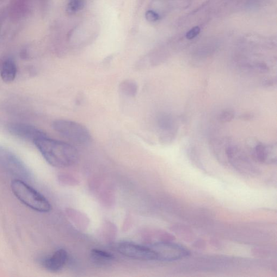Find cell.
Listing matches in <instances>:
<instances>
[{"label":"cell","instance_id":"cell-1","mask_svg":"<svg viewBox=\"0 0 277 277\" xmlns=\"http://www.w3.org/2000/svg\"><path fill=\"white\" fill-rule=\"evenodd\" d=\"M34 144L48 163L57 168H66L75 164L79 160L76 148L63 141L45 137L34 141Z\"/></svg>","mask_w":277,"mask_h":277},{"label":"cell","instance_id":"cell-2","mask_svg":"<svg viewBox=\"0 0 277 277\" xmlns=\"http://www.w3.org/2000/svg\"><path fill=\"white\" fill-rule=\"evenodd\" d=\"M11 188L16 198L32 210L41 213L51 211V204L45 197L24 181L13 180L11 183Z\"/></svg>","mask_w":277,"mask_h":277},{"label":"cell","instance_id":"cell-3","mask_svg":"<svg viewBox=\"0 0 277 277\" xmlns=\"http://www.w3.org/2000/svg\"><path fill=\"white\" fill-rule=\"evenodd\" d=\"M54 130L74 144L84 145L91 140L88 129L79 123L69 120H57L53 123Z\"/></svg>","mask_w":277,"mask_h":277},{"label":"cell","instance_id":"cell-4","mask_svg":"<svg viewBox=\"0 0 277 277\" xmlns=\"http://www.w3.org/2000/svg\"><path fill=\"white\" fill-rule=\"evenodd\" d=\"M0 166L23 181H28L31 173L27 166L13 152L0 147Z\"/></svg>","mask_w":277,"mask_h":277},{"label":"cell","instance_id":"cell-5","mask_svg":"<svg viewBox=\"0 0 277 277\" xmlns=\"http://www.w3.org/2000/svg\"><path fill=\"white\" fill-rule=\"evenodd\" d=\"M149 246L155 254L156 261H176L184 259L189 255L186 249L174 243L157 242Z\"/></svg>","mask_w":277,"mask_h":277},{"label":"cell","instance_id":"cell-6","mask_svg":"<svg viewBox=\"0 0 277 277\" xmlns=\"http://www.w3.org/2000/svg\"><path fill=\"white\" fill-rule=\"evenodd\" d=\"M115 249L121 255L132 259L156 261L155 254L149 245H141L124 242L117 244Z\"/></svg>","mask_w":277,"mask_h":277},{"label":"cell","instance_id":"cell-7","mask_svg":"<svg viewBox=\"0 0 277 277\" xmlns=\"http://www.w3.org/2000/svg\"><path fill=\"white\" fill-rule=\"evenodd\" d=\"M8 131L12 134L17 137L32 141L34 142L36 139L46 136V134L41 131L39 129L31 125L21 123H13L10 124L8 127Z\"/></svg>","mask_w":277,"mask_h":277},{"label":"cell","instance_id":"cell-8","mask_svg":"<svg viewBox=\"0 0 277 277\" xmlns=\"http://www.w3.org/2000/svg\"><path fill=\"white\" fill-rule=\"evenodd\" d=\"M69 260V255L64 249L55 251L51 256L46 257L41 261L43 268L49 272L56 273L62 270Z\"/></svg>","mask_w":277,"mask_h":277},{"label":"cell","instance_id":"cell-9","mask_svg":"<svg viewBox=\"0 0 277 277\" xmlns=\"http://www.w3.org/2000/svg\"><path fill=\"white\" fill-rule=\"evenodd\" d=\"M276 146L259 144L255 147L254 155L258 161L274 163L276 162Z\"/></svg>","mask_w":277,"mask_h":277},{"label":"cell","instance_id":"cell-10","mask_svg":"<svg viewBox=\"0 0 277 277\" xmlns=\"http://www.w3.org/2000/svg\"><path fill=\"white\" fill-rule=\"evenodd\" d=\"M17 74V67L14 61L10 59H5L0 66V75L3 81L10 83L14 81Z\"/></svg>","mask_w":277,"mask_h":277},{"label":"cell","instance_id":"cell-11","mask_svg":"<svg viewBox=\"0 0 277 277\" xmlns=\"http://www.w3.org/2000/svg\"><path fill=\"white\" fill-rule=\"evenodd\" d=\"M158 124L160 128L163 130L164 134L162 135L163 139L173 136L170 131L174 130L175 121L171 115L163 114L160 115L158 120Z\"/></svg>","mask_w":277,"mask_h":277},{"label":"cell","instance_id":"cell-12","mask_svg":"<svg viewBox=\"0 0 277 277\" xmlns=\"http://www.w3.org/2000/svg\"><path fill=\"white\" fill-rule=\"evenodd\" d=\"M91 257L95 264L101 266L111 263L115 258L109 252L97 249L91 251Z\"/></svg>","mask_w":277,"mask_h":277},{"label":"cell","instance_id":"cell-13","mask_svg":"<svg viewBox=\"0 0 277 277\" xmlns=\"http://www.w3.org/2000/svg\"><path fill=\"white\" fill-rule=\"evenodd\" d=\"M119 90L125 96L134 97L138 93V86L136 83L131 80H126L120 84Z\"/></svg>","mask_w":277,"mask_h":277},{"label":"cell","instance_id":"cell-14","mask_svg":"<svg viewBox=\"0 0 277 277\" xmlns=\"http://www.w3.org/2000/svg\"><path fill=\"white\" fill-rule=\"evenodd\" d=\"M85 6V0H70L67 4V13L73 15L79 10L83 9Z\"/></svg>","mask_w":277,"mask_h":277},{"label":"cell","instance_id":"cell-15","mask_svg":"<svg viewBox=\"0 0 277 277\" xmlns=\"http://www.w3.org/2000/svg\"><path fill=\"white\" fill-rule=\"evenodd\" d=\"M235 116L231 110H225L220 115V119L222 122H229L231 121Z\"/></svg>","mask_w":277,"mask_h":277},{"label":"cell","instance_id":"cell-16","mask_svg":"<svg viewBox=\"0 0 277 277\" xmlns=\"http://www.w3.org/2000/svg\"><path fill=\"white\" fill-rule=\"evenodd\" d=\"M145 17L146 20L149 22H156L159 18V14L152 10H149L146 12Z\"/></svg>","mask_w":277,"mask_h":277},{"label":"cell","instance_id":"cell-17","mask_svg":"<svg viewBox=\"0 0 277 277\" xmlns=\"http://www.w3.org/2000/svg\"><path fill=\"white\" fill-rule=\"evenodd\" d=\"M200 32V28L199 27H194L187 32L186 37L188 40H191L198 36Z\"/></svg>","mask_w":277,"mask_h":277}]
</instances>
